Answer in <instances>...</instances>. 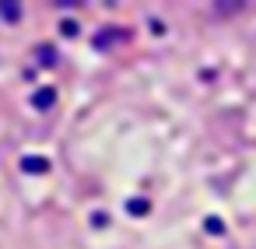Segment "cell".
Instances as JSON below:
<instances>
[{
  "mask_svg": "<svg viewBox=\"0 0 256 249\" xmlns=\"http://www.w3.org/2000/svg\"><path fill=\"white\" fill-rule=\"evenodd\" d=\"M39 60H42V64H53V60H56V53H53V50H46V46H42V50H39Z\"/></svg>",
  "mask_w": 256,
  "mask_h": 249,
  "instance_id": "obj_6",
  "label": "cell"
},
{
  "mask_svg": "<svg viewBox=\"0 0 256 249\" xmlns=\"http://www.w3.org/2000/svg\"><path fill=\"white\" fill-rule=\"evenodd\" d=\"M126 210H130V214H148V200H130Z\"/></svg>",
  "mask_w": 256,
  "mask_h": 249,
  "instance_id": "obj_4",
  "label": "cell"
},
{
  "mask_svg": "<svg viewBox=\"0 0 256 249\" xmlns=\"http://www.w3.org/2000/svg\"><path fill=\"white\" fill-rule=\"evenodd\" d=\"M50 168V162L42 158V154H28V158H22V172H28V176H42Z\"/></svg>",
  "mask_w": 256,
  "mask_h": 249,
  "instance_id": "obj_1",
  "label": "cell"
},
{
  "mask_svg": "<svg viewBox=\"0 0 256 249\" xmlns=\"http://www.w3.org/2000/svg\"><path fill=\"white\" fill-rule=\"evenodd\" d=\"M53 102H56V92H53V88H39V92L32 95V106H36V109H50Z\"/></svg>",
  "mask_w": 256,
  "mask_h": 249,
  "instance_id": "obj_2",
  "label": "cell"
},
{
  "mask_svg": "<svg viewBox=\"0 0 256 249\" xmlns=\"http://www.w3.org/2000/svg\"><path fill=\"white\" fill-rule=\"evenodd\" d=\"M0 14H4V22H18V18H22V8H18V4H8V0H0Z\"/></svg>",
  "mask_w": 256,
  "mask_h": 249,
  "instance_id": "obj_3",
  "label": "cell"
},
{
  "mask_svg": "<svg viewBox=\"0 0 256 249\" xmlns=\"http://www.w3.org/2000/svg\"><path fill=\"white\" fill-rule=\"evenodd\" d=\"M204 228H207L210 235H221V232H224V224H221L218 218H207V221H204Z\"/></svg>",
  "mask_w": 256,
  "mask_h": 249,
  "instance_id": "obj_5",
  "label": "cell"
},
{
  "mask_svg": "<svg viewBox=\"0 0 256 249\" xmlns=\"http://www.w3.org/2000/svg\"><path fill=\"white\" fill-rule=\"evenodd\" d=\"M232 11H238V4H218V14H232Z\"/></svg>",
  "mask_w": 256,
  "mask_h": 249,
  "instance_id": "obj_7",
  "label": "cell"
}]
</instances>
